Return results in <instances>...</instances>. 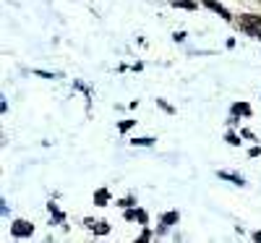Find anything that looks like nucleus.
Wrapping results in <instances>:
<instances>
[{
  "instance_id": "nucleus-1",
  "label": "nucleus",
  "mask_w": 261,
  "mask_h": 243,
  "mask_svg": "<svg viewBox=\"0 0 261 243\" xmlns=\"http://www.w3.org/2000/svg\"><path fill=\"white\" fill-rule=\"evenodd\" d=\"M240 29H243L248 37L261 39V16H243V19H240Z\"/></svg>"
},
{
  "instance_id": "nucleus-2",
  "label": "nucleus",
  "mask_w": 261,
  "mask_h": 243,
  "mask_svg": "<svg viewBox=\"0 0 261 243\" xmlns=\"http://www.w3.org/2000/svg\"><path fill=\"white\" fill-rule=\"evenodd\" d=\"M32 230H34V225H29L26 220H16L11 225V233L16 235V238H26V235H32Z\"/></svg>"
},
{
  "instance_id": "nucleus-3",
  "label": "nucleus",
  "mask_w": 261,
  "mask_h": 243,
  "mask_svg": "<svg viewBox=\"0 0 261 243\" xmlns=\"http://www.w3.org/2000/svg\"><path fill=\"white\" fill-rule=\"evenodd\" d=\"M204 6H206V8H212L214 13H220V16H222L225 21H233V16H230V11H227L225 6H220V3H214V0H204Z\"/></svg>"
},
{
  "instance_id": "nucleus-4",
  "label": "nucleus",
  "mask_w": 261,
  "mask_h": 243,
  "mask_svg": "<svg viewBox=\"0 0 261 243\" xmlns=\"http://www.w3.org/2000/svg\"><path fill=\"white\" fill-rule=\"evenodd\" d=\"M86 227H89V230H94V233H99V235H107V233H110V225H107V222H94V220H86Z\"/></svg>"
},
{
  "instance_id": "nucleus-5",
  "label": "nucleus",
  "mask_w": 261,
  "mask_h": 243,
  "mask_svg": "<svg viewBox=\"0 0 261 243\" xmlns=\"http://www.w3.org/2000/svg\"><path fill=\"white\" fill-rule=\"evenodd\" d=\"M173 6L175 8H186V11H196V3H191V0H175Z\"/></svg>"
},
{
  "instance_id": "nucleus-6",
  "label": "nucleus",
  "mask_w": 261,
  "mask_h": 243,
  "mask_svg": "<svg viewBox=\"0 0 261 243\" xmlns=\"http://www.w3.org/2000/svg\"><path fill=\"white\" fill-rule=\"evenodd\" d=\"M131 144H133V147H149V144H154V139H149V136H144V139H133Z\"/></svg>"
},
{
  "instance_id": "nucleus-7",
  "label": "nucleus",
  "mask_w": 261,
  "mask_h": 243,
  "mask_svg": "<svg viewBox=\"0 0 261 243\" xmlns=\"http://www.w3.org/2000/svg\"><path fill=\"white\" fill-rule=\"evenodd\" d=\"M220 178H225V180H233V183H238V186H243V183H245L243 178H238V175H230V173H220Z\"/></svg>"
},
{
  "instance_id": "nucleus-8",
  "label": "nucleus",
  "mask_w": 261,
  "mask_h": 243,
  "mask_svg": "<svg viewBox=\"0 0 261 243\" xmlns=\"http://www.w3.org/2000/svg\"><path fill=\"white\" fill-rule=\"evenodd\" d=\"M175 220H178V212H167V215L162 217V222H165V225H173Z\"/></svg>"
},
{
  "instance_id": "nucleus-9",
  "label": "nucleus",
  "mask_w": 261,
  "mask_h": 243,
  "mask_svg": "<svg viewBox=\"0 0 261 243\" xmlns=\"http://www.w3.org/2000/svg\"><path fill=\"white\" fill-rule=\"evenodd\" d=\"M233 110H235V113H243V115H248V113H251V108H248V105H245V102H243V105H235Z\"/></svg>"
},
{
  "instance_id": "nucleus-10",
  "label": "nucleus",
  "mask_w": 261,
  "mask_h": 243,
  "mask_svg": "<svg viewBox=\"0 0 261 243\" xmlns=\"http://www.w3.org/2000/svg\"><path fill=\"white\" fill-rule=\"evenodd\" d=\"M105 202H107V191H99L97 193V204H105Z\"/></svg>"
},
{
  "instance_id": "nucleus-11",
  "label": "nucleus",
  "mask_w": 261,
  "mask_h": 243,
  "mask_svg": "<svg viewBox=\"0 0 261 243\" xmlns=\"http://www.w3.org/2000/svg\"><path fill=\"white\" fill-rule=\"evenodd\" d=\"M133 126V120H126V123H120V131H128Z\"/></svg>"
},
{
  "instance_id": "nucleus-12",
  "label": "nucleus",
  "mask_w": 261,
  "mask_h": 243,
  "mask_svg": "<svg viewBox=\"0 0 261 243\" xmlns=\"http://www.w3.org/2000/svg\"><path fill=\"white\" fill-rule=\"evenodd\" d=\"M253 238H256V240H261V233H253Z\"/></svg>"
}]
</instances>
